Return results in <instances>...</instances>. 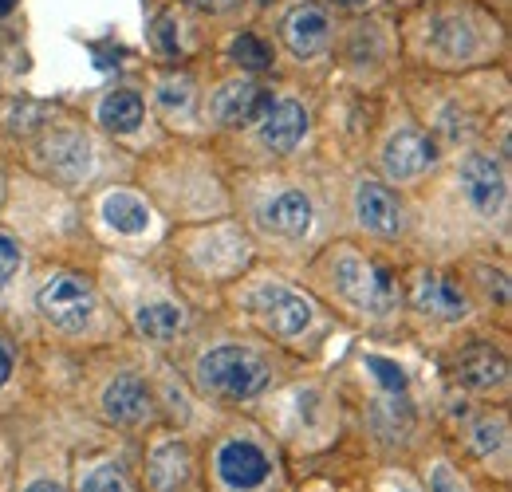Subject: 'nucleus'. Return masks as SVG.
<instances>
[{"label":"nucleus","mask_w":512,"mask_h":492,"mask_svg":"<svg viewBox=\"0 0 512 492\" xmlns=\"http://www.w3.org/2000/svg\"><path fill=\"white\" fill-rule=\"evenodd\" d=\"M229 56L241 63L245 71H268V67H272V48H268L260 36H253V32H241V36L233 40Z\"/></svg>","instance_id":"obj_26"},{"label":"nucleus","mask_w":512,"mask_h":492,"mask_svg":"<svg viewBox=\"0 0 512 492\" xmlns=\"http://www.w3.org/2000/svg\"><path fill=\"white\" fill-rule=\"evenodd\" d=\"M245 311L253 315L272 339H280V343L304 339L312 331V323H316L312 296H304V292H296L288 284H276V280L249 288L245 292Z\"/></svg>","instance_id":"obj_7"},{"label":"nucleus","mask_w":512,"mask_h":492,"mask_svg":"<svg viewBox=\"0 0 512 492\" xmlns=\"http://www.w3.org/2000/svg\"><path fill=\"white\" fill-rule=\"evenodd\" d=\"M201 492H288L280 445L253 422H229L197 453Z\"/></svg>","instance_id":"obj_1"},{"label":"nucleus","mask_w":512,"mask_h":492,"mask_svg":"<svg viewBox=\"0 0 512 492\" xmlns=\"http://www.w3.org/2000/svg\"><path fill=\"white\" fill-rule=\"evenodd\" d=\"M327 40H331V20L320 4H296L284 16V44L292 48V56L316 60L327 52Z\"/></svg>","instance_id":"obj_20"},{"label":"nucleus","mask_w":512,"mask_h":492,"mask_svg":"<svg viewBox=\"0 0 512 492\" xmlns=\"http://www.w3.org/2000/svg\"><path fill=\"white\" fill-rule=\"evenodd\" d=\"M383 174L390 182L398 185H410V182H422L438 162H442V142L418 126H398L390 130L383 142Z\"/></svg>","instance_id":"obj_10"},{"label":"nucleus","mask_w":512,"mask_h":492,"mask_svg":"<svg viewBox=\"0 0 512 492\" xmlns=\"http://www.w3.org/2000/svg\"><path fill=\"white\" fill-rule=\"evenodd\" d=\"M335 4H347V8H359V4H367V0H335Z\"/></svg>","instance_id":"obj_34"},{"label":"nucleus","mask_w":512,"mask_h":492,"mask_svg":"<svg viewBox=\"0 0 512 492\" xmlns=\"http://www.w3.org/2000/svg\"><path fill=\"white\" fill-rule=\"evenodd\" d=\"M67 481H71V492H142L130 461L115 457V453L75 457L67 469Z\"/></svg>","instance_id":"obj_15"},{"label":"nucleus","mask_w":512,"mask_h":492,"mask_svg":"<svg viewBox=\"0 0 512 492\" xmlns=\"http://www.w3.org/2000/svg\"><path fill=\"white\" fill-rule=\"evenodd\" d=\"M16 492H71V481L64 469H36V473H24Z\"/></svg>","instance_id":"obj_27"},{"label":"nucleus","mask_w":512,"mask_h":492,"mask_svg":"<svg viewBox=\"0 0 512 492\" xmlns=\"http://www.w3.org/2000/svg\"><path fill=\"white\" fill-rule=\"evenodd\" d=\"M406 300L418 311L434 315V319H465L469 315V300L461 292L457 280H449L446 272H434V268H418L406 284Z\"/></svg>","instance_id":"obj_16"},{"label":"nucleus","mask_w":512,"mask_h":492,"mask_svg":"<svg viewBox=\"0 0 512 492\" xmlns=\"http://www.w3.org/2000/svg\"><path fill=\"white\" fill-rule=\"evenodd\" d=\"M12 8H16V0H0V16H4V12H12Z\"/></svg>","instance_id":"obj_32"},{"label":"nucleus","mask_w":512,"mask_h":492,"mask_svg":"<svg viewBox=\"0 0 512 492\" xmlns=\"http://www.w3.org/2000/svg\"><path fill=\"white\" fill-rule=\"evenodd\" d=\"M453 382L469 394H493L497 386L509 382V359H505V351H497L489 343H473V347L457 351Z\"/></svg>","instance_id":"obj_18"},{"label":"nucleus","mask_w":512,"mask_h":492,"mask_svg":"<svg viewBox=\"0 0 512 492\" xmlns=\"http://www.w3.org/2000/svg\"><path fill=\"white\" fill-rule=\"evenodd\" d=\"M276 382L272 355L253 343H217L197 355L193 363V390L205 402L221 406H249Z\"/></svg>","instance_id":"obj_2"},{"label":"nucleus","mask_w":512,"mask_h":492,"mask_svg":"<svg viewBox=\"0 0 512 492\" xmlns=\"http://www.w3.org/2000/svg\"><path fill=\"white\" fill-rule=\"evenodd\" d=\"M276 95L272 87L253 83V79H237V83H221L213 95H209V123L225 126V130H253L268 111H272Z\"/></svg>","instance_id":"obj_11"},{"label":"nucleus","mask_w":512,"mask_h":492,"mask_svg":"<svg viewBox=\"0 0 512 492\" xmlns=\"http://www.w3.org/2000/svg\"><path fill=\"white\" fill-rule=\"evenodd\" d=\"M256 225L276 241H304L316 225V201L304 189L284 185V189H276L272 197L260 201Z\"/></svg>","instance_id":"obj_13"},{"label":"nucleus","mask_w":512,"mask_h":492,"mask_svg":"<svg viewBox=\"0 0 512 492\" xmlns=\"http://www.w3.org/2000/svg\"><path fill=\"white\" fill-rule=\"evenodd\" d=\"M430 48L442 56V60H469L477 52V32L465 24V20H442L434 24L430 32Z\"/></svg>","instance_id":"obj_24"},{"label":"nucleus","mask_w":512,"mask_h":492,"mask_svg":"<svg viewBox=\"0 0 512 492\" xmlns=\"http://www.w3.org/2000/svg\"><path fill=\"white\" fill-rule=\"evenodd\" d=\"M99 418L115 430L127 433H146L154 430L158 422V402H154V390L142 374L134 370H119L115 378L103 382L99 390Z\"/></svg>","instance_id":"obj_8"},{"label":"nucleus","mask_w":512,"mask_h":492,"mask_svg":"<svg viewBox=\"0 0 512 492\" xmlns=\"http://www.w3.org/2000/svg\"><path fill=\"white\" fill-rule=\"evenodd\" d=\"M308 126H312V115H308V107H304L300 99H276L272 111H268L253 130L268 154L284 158V154H292V150L308 138Z\"/></svg>","instance_id":"obj_17"},{"label":"nucleus","mask_w":512,"mask_h":492,"mask_svg":"<svg viewBox=\"0 0 512 492\" xmlns=\"http://www.w3.org/2000/svg\"><path fill=\"white\" fill-rule=\"evenodd\" d=\"M20 260H24V252H20V241L12 237V233H0V292L16 280V272H20Z\"/></svg>","instance_id":"obj_28"},{"label":"nucleus","mask_w":512,"mask_h":492,"mask_svg":"<svg viewBox=\"0 0 512 492\" xmlns=\"http://www.w3.org/2000/svg\"><path fill=\"white\" fill-rule=\"evenodd\" d=\"M327 272H331L335 300L347 304V308H355L359 315H367V319H386L390 311L398 308V300H402L398 276L386 264H379V260L359 256L355 248L331 252Z\"/></svg>","instance_id":"obj_3"},{"label":"nucleus","mask_w":512,"mask_h":492,"mask_svg":"<svg viewBox=\"0 0 512 492\" xmlns=\"http://www.w3.org/2000/svg\"><path fill=\"white\" fill-rule=\"evenodd\" d=\"M12 367H16V355H12V347L0 339V390L8 386V378H12Z\"/></svg>","instance_id":"obj_31"},{"label":"nucleus","mask_w":512,"mask_h":492,"mask_svg":"<svg viewBox=\"0 0 512 492\" xmlns=\"http://www.w3.org/2000/svg\"><path fill=\"white\" fill-rule=\"evenodd\" d=\"M36 158L56 182L75 185L91 170V138L79 126H52V130H44Z\"/></svg>","instance_id":"obj_14"},{"label":"nucleus","mask_w":512,"mask_h":492,"mask_svg":"<svg viewBox=\"0 0 512 492\" xmlns=\"http://www.w3.org/2000/svg\"><path fill=\"white\" fill-rule=\"evenodd\" d=\"M95 119L103 130H111V134H134L142 119H146V103H142V95L138 91H130V87H115V91H107L103 95V103H99V111H95Z\"/></svg>","instance_id":"obj_22"},{"label":"nucleus","mask_w":512,"mask_h":492,"mask_svg":"<svg viewBox=\"0 0 512 492\" xmlns=\"http://www.w3.org/2000/svg\"><path fill=\"white\" fill-rule=\"evenodd\" d=\"M375 489L379 492H422V485L414 481L410 469H402V473H398V469H386L383 477L375 481Z\"/></svg>","instance_id":"obj_29"},{"label":"nucleus","mask_w":512,"mask_h":492,"mask_svg":"<svg viewBox=\"0 0 512 492\" xmlns=\"http://www.w3.org/2000/svg\"><path fill=\"white\" fill-rule=\"evenodd\" d=\"M190 492H201V485H197V489H190Z\"/></svg>","instance_id":"obj_35"},{"label":"nucleus","mask_w":512,"mask_h":492,"mask_svg":"<svg viewBox=\"0 0 512 492\" xmlns=\"http://www.w3.org/2000/svg\"><path fill=\"white\" fill-rule=\"evenodd\" d=\"M414 481L422 492H489V481H481L473 469H465V461L442 449H426V457L414 465Z\"/></svg>","instance_id":"obj_19"},{"label":"nucleus","mask_w":512,"mask_h":492,"mask_svg":"<svg viewBox=\"0 0 512 492\" xmlns=\"http://www.w3.org/2000/svg\"><path fill=\"white\" fill-rule=\"evenodd\" d=\"M193 8H213V4H217V0H190Z\"/></svg>","instance_id":"obj_33"},{"label":"nucleus","mask_w":512,"mask_h":492,"mask_svg":"<svg viewBox=\"0 0 512 492\" xmlns=\"http://www.w3.org/2000/svg\"><path fill=\"white\" fill-rule=\"evenodd\" d=\"M154 32H158V48H162V56H178V20H174V16H162Z\"/></svg>","instance_id":"obj_30"},{"label":"nucleus","mask_w":512,"mask_h":492,"mask_svg":"<svg viewBox=\"0 0 512 492\" xmlns=\"http://www.w3.org/2000/svg\"><path fill=\"white\" fill-rule=\"evenodd\" d=\"M457 189L465 197V205L477 217H505L509 209V170L497 154L485 150H469L457 162Z\"/></svg>","instance_id":"obj_9"},{"label":"nucleus","mask_w":512,"mask_h":492,"mask_svg":"<svg viewBox=\"0 0 512 492\" xmlns=\"http://www.w3.org/2000/svg\"><path fill=\"white\" fill-rule=\"evenodd\" d=\"M36 311L44 315L48 327H56L60 335H83L91 323H95V311H99V296H95V284L79 272H67L56 268L40 280L36 288Z\"/></svg>","instance_id":"obj_6"},{"label":"nucleus","mask_w":512,"mask_h":492,"mask_svg":"<svg viewBox=\"0 0 512 492\" xmlns=\"http://www.w3.org/2000/svg\"><path fill=\"white\" fill-rule=\"evenodd\" d=\"M186 327V308L174 300H146L134 308V331L150 343H170Z\"/></svg>","instance_id":"obj_21"},{"label":"nucleus","mask_w":512,"mask_h":492,"mask_svg":"<svg viewBox=\"0 0 512 492\" xmlns=\"http://www.w3.org/2000/svg\"><path fill=\"white\" fill-rule=\"evenodd\" d=\"M158 111L162 115H190L193 111V79L190 75H174L158 83Z\"/></svg>","instance_id":"obj_25"},{"label":"nucleus","mask_w":512,"mask_h":492,"mask_svg":"<svg viewBox=\"0 0 512 492\" xmlns=\"http://www.w3.org/2000/svg\"><path fill=\"white\" fill-rule=\"evenodd\" d=\"M512 430L505 410H485V414H469L461 426V461L465 469H473L481 481L509 489L512 473Z\"/></svg>","instance_id":"obj_5"},{"label":"nucleus","mask_w":512,"mask_h":492,"mask_svg":"<svg viewBox=\"0 0 512 492\" xmlns=\"http://www.w3.org/2000/svg\"><path fill=\"white\" fill-rule=\"evenodd\" d=\"M138 485L142 492H190L197 489V445L182 430H146Z\"/></svg>","instance_id":"obj_4"},{"label":"nucleus","mask_w":512,"mask_h":492,"mask_svg":"<svg viewBox=\"0 0 512 492\" xmlns=\"http://www.w3.org/2000/svg\"><path fill=\"white\" fill-rule=\"evenodd\" d=\"M103 221L123 237H142L150 225V205L130 189H115L103 197Z\"/></svg>","instance_id":"obj_23"},{"label":"nucleus","mask_w":512,"mask_h":492,"mask_svg":"<svg viewBox=\"0 0 512 492\" xmlns=\"http://www.w3.org/2000/svg\"><path fill=\"white\" fill-rule=\"evenodd\" d=\"M351 209H355L359 229L371 233V237H379V241H394L406 229V205H402V197L394 193L390 182H379V178L355 182Z\"/></svg>","instance_id":"obj_12"}]
</instances>
